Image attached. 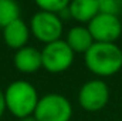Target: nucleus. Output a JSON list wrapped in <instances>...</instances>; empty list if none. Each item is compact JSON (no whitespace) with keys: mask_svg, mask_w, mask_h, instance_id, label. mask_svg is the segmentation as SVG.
Wrapping results in <instances>:
<instances>
[{"mask_svg":"<svg viewBox=\"0 0 122 121\" xmlns=\"http://www.w3.org/2000/svg\"><path fill=\"white\" fill-rule=\"evenodd\" d=\"M87 68L99 78L111 77L122 68V50L117 43H94L84 54Z\"/></svg>","mask_w":122,"mask_h":121,"instance_id":"1","label":"nucleus"},{"mask_svg":"<svg viewBox=\"0 0 122 121\" xmlns=\"http://www.w3.org/2000/svg\"><path fill=\"white\" fill-rule=\"evenodd\" d=\"M38 100L40 97L36 87L27 80H16L4 90L6 110L19 120L34 114Z\"/></svg>","mask_w":122,"mask_h":121,"instance_id":"2","label":"nucleus"},{"mask_svg":"<svg viewBox=\"0 0 122 121\" xmlns=\"http://www.w3.org/2000/svg\"><path fill=\"white\" fill-rule=\"evenodd\" d=\"M34 117L38 121H70L72 117V105L62 94L50 93L40 97Z\"/></svg>","mask_w":122,"mask_h":121,"instance_id":"3","label":"nucleus"},{"mask_svg":"<svg viewBox=\"0 0 122 121\" xmlns=\"http://www.w3.org/2000/svg\"><path fill=\"white\" fill-rule=\"evenodd\" d=\"M75 53L67 44L65 40H57L48 44H44L41 50V63L43 68L48 73L58 74L68 70L74 63Z\"/></svg>","mask_w":122,"mask_h":121,"instance_id":"4","label":"nucleus"},{"mask_svg":"<svg viewBox=\"0 0 122 121\" xmlns=\"http://www.w3.org/2000/svg\"><path fill=\"white\" fill-rule=\"evenodd\" d=\"M30 31L43 44L61 40L62 19L57 13L38 10L30 20Z\"/></svg>","mask_w":122,"mask_h":121,"instance_id":"5","label":"nucleus"},{"mask_svg":"<svg viewBox=\"0 0 122 121\" xmlns=\"http://www.w3.org/2000/svg\"><path fill=\"white\" fill-rule=\"evenodd\" d=\"M108 100L109 88L101 78H94L84 83L78 91V103L88 113H97L102 110L108 104Z\"/></svg>","mask_w":122,"mask_h":121,"instance_id":"6","label":"nucleus"},{"mask_svg":"<svg viewBox=\"0 0 122 121\" xmlns=\"http://www.w3.org/2000/svg\"><path fill=\"white\" fill-rule=\"evenodd\" d=\"M87 27L97 43H115L122 34L119 17L107 13H98Z\"/></svg>","mask_w":122,"mask_h":121,"instance_id":"7","label":"nucleus"},{"mask_svg":"<svg viewBox=\"0 0 122 121\" xmlns=\"http://www.w3.org/2000/svg\"><path fill=\"white\" fill-rule=\"evenodd\" d=\"M30 34V26H27V23L21 19H17L3 29V40L7 47L17 51L27 46Z\"/></svg>","mask_w":122,"mask_h":121,"instance_id":"8","label":"nucleus"},{"mask_svg":"<svg viewBox=\"0 0 122 121\" xmlns=\"http://www.w3.org/2000/svg\"><path fill=\"white\" fill-rule=\"evenodd\" d=\"M13 63H14V67L20 73H26V74L36 73L37 70H40L43 67L41 50H37L36 47L26 46V47L16 51Z\"/></svg>","mask_w":122,"mask_h":121,"instance_id":"9","label":"nucleus"},{"mask_svg":"<svg viewBox=\"0 0 122 121\" xmlns=\"http://www.w3.org/2000/svg\"><path fill=\"white\" fill-rule=\"evenodd\" d=\"M70 17L80 23H90L99 13L98 0H71L68 4Z\"/></svg>","mask_w":122,"mask_h":121,"instance_id":"10","label":"nucleus"},{"mask_svg":"<svg viewBox=\"0 0 122 121\" xmlns=\"http://www.w3.org/2000/svg\"><path fill=\"white\" fill-rule=\"evenodd\" d=\"M65 41L74 53H81V54H85L90 50V47L95 43L88 27H84V26L71 27L67 33Z\"/></svg>","mask_w":122,"mask_h":121,"instance_id":"11","label":"nucleus"},{"mask_svg":"<svg viewBox=\"0 0 122 121\" xmlns=\"http://www.w3.org/2000/svg\"><path fill=\"white\" fill-rule=\"evenodd\" d=\"M20 19V6L16 0H0V29Z\"/></svg>","mask_w":122,"mask_h":121,"instance_id":"12","label":"nucleus"},{"mask_svg":"<svg viewBox=\"0 0 122 121\" xmlns=\"http://www.w3.org/2000/svg\"><path fill=\"white\" fill-rule=\"evenodd\" d=\"M70 1L71 0H34V3L38 6L40 10L53 11V13H57V14L68 7Z\"/></svg>","mask_w":122,"mask_h":121,"instance_id":"13","label":"nucleus"},{"mask_svg":"<svg viewBox=\"0 0 122 121\" xmlns=\"http://www.w3.org/2000/svg\"><path fill=\"white\" fill-rule=\"evenodd\" d=\"M99 13L118 16L122 11V0H98Z\"/></svg>","mask_w":122,"mask_h":121,"instance_id":"14","label":"nucleus"},{"mask_svg":"<svg viewBox=\"0 0 122 121\" xmlns=\"http://www.w3.org/2000/svg\"><path fill=\"white\" fill-rule=\"evenodd\" d=\"M4 111H6V101H4V91L0 90V118L3 117V114H4Z\"/></svg>","mask_w":122,"mask_h":121,"instance_id":"15","label":"nucleus"},{"mask_svg":"<svg viewBox=\"0 0 122 121\" xmlns=\"http://www.w3.org/2000/svg\"><path fill=\"white\" fill-rule=\"evenodd\" d=\"M19 121H38L36 117H34V114L33 116H27V117H23V118H20Z\"/></svg>","mask_w":122,"mask_h":121,"instance_id":"16","label":"nucleus"}]
</instances>
